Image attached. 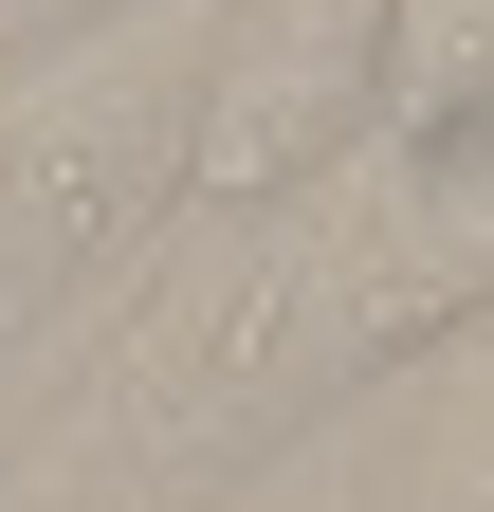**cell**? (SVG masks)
Here are the masks:
<instances>
[{
  "instance_id": "obj_1",
  "label": "cell",
  "mask_w": 494,
  "mask_h": 512,
  "mask_svg": "<svg viewBox=\"0 0 494 512\" xmlns=\"http://www.w3.org/2000/svg\"><path fill=\"white\" fill-rule=\"evenodd\" d=\"M494 311V128H458V147H348L312 183V220H293L257 275H238L202 311V348L165 366L147 403V494H220L257 439L330 421L348 384H385L421 348H458Z\"/></svg>"
},
{
  "instance_id": "obj_4",
  "label": "cell",
  "mask_w": 494,
  "mask_h": 512,
  "mask_svg": "<svg viewBox=\"0 0 494 512\" xmlns=\"http://www.w3.org/2000/svg\"><path fill=\"white\" fill-rule=\"evenodd\" d=\"M494 128V0H385V110L366 147H458Z\"/></svg>"
},
{
  "instance_id": "obj_6",
  "label": "cell",
  "mask_w": 494,
  "mask_h": 512,
  "mask_svg": "<svg viewBox=\"0 0 494 512\" xmlns=\"http://www.w3.org/2000/svg\"><path fill=\"white\" fill-rule=\"evenodd\" d=\"M110 19H147V0H0V55L19 37H110Z\"/></svg>"
},
{
  "instance_id": "obj_3",
  "label": "cell",
  "mask_w": 494,
  "mask_h": 512,
  "mask_svg": "<svg viewBox=\"0 0 494 512\" xmlns=\"http://www.w3.org/2000/svg\"><path fill=\"white\" fill-rule=\"evenodd\" d=\"M385 110V0H220L202 110H183V202H312Z\"/></svg>"
},
{
  "instance_id": "obj_2",
  "label": "cell",
  "mask_w": 494,
  "mask_h": 512,
  "mask_svg": "<svg viewBox=\"0 0 494 512\" xmlns=\"http://www.w3.org/2000/svg\"><path fill=\"white\" fill-rule=\"evenodd\" d=\"M183 110H202V37L183 19H110L55 74L0 92V348L183 202Z\"/></svg>"
},
{
  "instance_id": "obj_5",
  "label": "cell",
  "mask_w": 494,
  "mask_h": 512,
  "mask_svg": "<svg viewBox=\"0 0 494 512\" xmlns=\"http://www.w3.org/2000/svg\"><path fill=\"white\" fill-rule=\"evenodd\" d=\"M403 512H494V311L440 348V384H421V476Z\"/></svg>"
}]
</instances>
